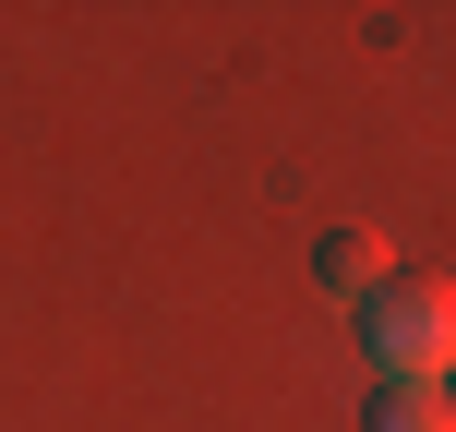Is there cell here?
Wrapping results in <instances>:
<instances>
[{"instance_id": "2", "label": "cell", "mask_w": 456, "mask_h": 432, "mask_svg": "<svg viewBox=\"0 0 456 432\" xmlns=\"http://www.w3.org/2000/svg\"><path fill=\"white\" fill-rule=\"evenodd\" d=\"M313 276L337 300H372V289H385V240H372V228H324V240H313Z\"/></svg>"}, {"instance_id": "1", "label": "cell", "mask_w": 456, "mask_h": 432, "mask_svg": "<svg viewBox=\"0 0 456 432\" xmlns=\"http://www.w3.org/2000/svg\"><path fill=\"white\" fill-rule=\"evenodd\" d=\"M361 348H372V385H444V361H456L444 276H385L361 300Z\"/></svg>"}, {"instance_id": "3", "label": "cell", "mask_w": 456, "mask_h": 432, "mask_svg": "<svg viewBox=\"0 0 456 432\" xmlns=\"http://www.w3.org/2000/svg\"><path fill=\"white\" fill-rule=\"evenodd\" d=\"M361 432H456L444 420V385H372L361 396Z\"/></svg>"}]
</instances>
